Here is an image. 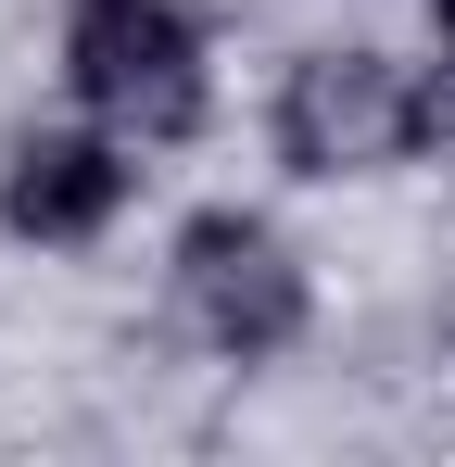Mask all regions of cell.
Segmentation results:
<instances>
[{
	"label": "cell",
	"mask_w": 455,
	"mask_h": 467,
	"mask_svg": "<svg viewBox=\"0 0 455 467\" xmlns=\"http://www.w3.org/2000/svg\"><path fill=\"white\" fill-rule=\"evenodd\" d=\"M266 140L291 177L316 190H342V177H392V164L418 152V77L392 64V51H303L279 101H266Z\"/></svg>",
	"instance_id": "obj_3"
},
{
	"label": "cell",
	"mask_w": 455,
	"mask_h": 467,
	"mask_svg": "<svg viewBox=\"0 0 455 467\" xmlns=\"http://www.w3.org/2000/svg\"><path fill=\"white\" fill-rule=\"evenodd\" d=\"M64 88L114 140L164 152L216 114V51L177 0H64Z\"/></svg>",
	"instance_id": "obj_1"
},
{
	"label": "cell",
	"mask_w": 455,
	"mask_h": 467,
	"mask_svg": "<svg viewBox=\"0 0 455 467\" xmlns=\"http://www.w3.org/2000/svg\"><path fill=\"white\" fill-rule=\"evenodd\" d=\"M430 38H443V64H455V0H430Z\"/></svg>",
	"instance_id": "obj_5"
},
{
	"label": "cell",
	"mask_w": 455,
	"mask_h": 467,
	"mask_svg": "<svg viewBox=\"0 0 455 467\" xmlns=\"http://www.w3.org/2000/svg\"><path fill=\"white\" fill-rule=\"evenodd\" d=\"M127 190H140V140H114L101 114L89 127H38V140H13V164H0V228L26 240V253H89V240L127 215Z\"/></svg>",
	"instance_id": "obj_4"
},
{
	"label": "cell",
	"mask_w": 455,
	"mask_h": 467,
	"mask_svg": "<svg viewBox=\"0 0 455 467\" xmlns=\"http://www.w3.org/2000/svg\"><path fill=\"white\" fill-rule=\"evenodd\" d=\"M164 291H177V328L216 354V367H279L303 341V316H316V278H303V253L266 215H190L177 228V265H164Z\"/></svg>",
	"instance_id": "obj_2"
}]
</instances>
